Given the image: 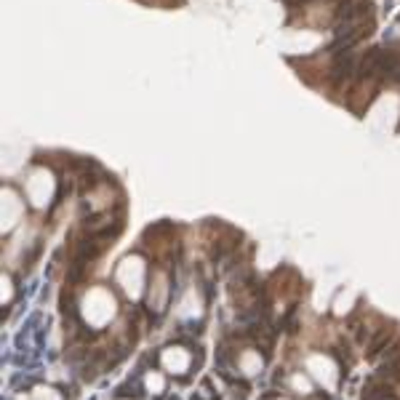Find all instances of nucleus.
Returning a JSON list of instances; mask_svg holds the SVG:
<instances>
[{
    "mask_svg": "<svg viewBox=\"0 0 400 400\" xmlns=\"http://www.w3.org/2000/svg\"><path fill=\"white\" fill-rule=\"evenodd\" d=\"M120 280H123V286H126V291L131 293V296H136V293H139V283H142V261L139 259L123 261Z\"/></svg>",
    "mask_w": 400,
    "mask_h": 400,
    "instance_id": "obj_2",
    "label": "nucleus"
},
{
    "mask_svg": "<svg viewBox=\"0 0 400 400\" xmlns=\"http://www.w3.org/2000/svg\"><path fill=\"white\" fill-rule=\"evenodd\" d=\"M355 72H358V64H355L352 51H342V54H336V59H333V64L328 70V77H331L333 86H342V83L350 80Z\"/></svg>",
    "mask_w": 400,
    "mask_h": 400,
    "instance_id": "obj_1",
    "label": "nucleus"
},
{
    "mask_svg": "<svg viewBox=\"0 0 400 400\" xmlns=\"http://www.w3.org/2000/svg\"><path fill=\"white\" fill-rule=\"evenodd\" d=\"M243 368H246L248 373H254V371L259 368V358H256V355H246V358H243Z\"/></svg>",
    "mask_w": 400,
    "mask_h": 400,
    "instance_id": "obj_6",
    "label": "nucleus"
},
{
    "mask_svg": "<svg viewBox=\"0 0 400 400\" xmlns=\"http://www.w3.org/2000/svg\"><path fill=\"white\" fill-rule=\"evenodd\" d=\"M163 363H166L171 371H184V365H187V355H184V352H179V350L166 352V355H163Z\"/></svg>",
    "mask_w": 400,
    "mask_h": 400,
    "instance_id": "obj_3",
    "label": "nucleus"
},
{
    "mask_svg": "<svg viewBox=\"0 0 400 400\" xmlns=\"http://www.w3.org/2000/svg\"><path fill=\"white\" fill-rule=\"evenodd\" d=\"M382 376L384 379H400V355H392L382 365Z\"/></svg>",
    "mask_w": 400,
    "mask_h": 400,
    "instance_id": "obj_5",
    "label": "nucleus"
},
{
    "mask_svg": "<svg viewBox=\"0 0 400 400\" xmlns=\"http://www.w3.org/2000/svg\"><path fill=\"white\" fill-rule=\"evenodd\" d=\"M35 398H37V400H59V398L54 395V392H51V390H43V387L35 392Z\"/></svg>",
    "mask_w": 400,
    "mask_h": 400,
    "instance_id": "obj_7",
    "label": "nucleus"
},
{
    "mask_svg": "<svg viewBox=\"0 0 400 400\" xmlns=\"http://www.w3.org/2000/svg\"><path fill=\"white\" fill-rule=\"evenodd\" d=\"M147 387H149V390H160V387H163V379H160V376H149V379H147Z\"/></svg>",
    "mask_w": 400,
    "mask_h": 400,
    "instance_id": "obj_8",
    "label": "nucleus"
},
{
    "mask_svg": "<svg viewBox=\"0 0 400 400\" xmlns=\"http://www.w3.org/2000/svg\"><path fill=\"white\" fill-rule=\"evenodd\" d=\"M390 336H392V328H382L373 336V342H371V347H368V355L373 358V355H379V352L384 350V344L390 342Z\"/></svg>",
    "mask_w": 400,
    "mask_h": 400,
    "instance_id": "obj_4",
    "label": "nucleus"
}]
</instances>
